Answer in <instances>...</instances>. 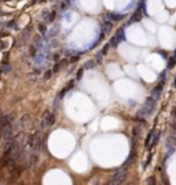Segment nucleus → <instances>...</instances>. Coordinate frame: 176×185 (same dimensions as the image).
Segmentation results:
<instances>
[{
    "label": "nucleus",
    "instance_id": "0eeeda50",
    "mask_svg": "<svg viewBox=\"0 0 176 185\" xmlns=\"http://www.w3.org/2000/svg\"><path fill=\"white\" fill-rule=\"evenodd\" d=\"M153 136H154V132H150V133H149V136H147V138H146V147H147V148L151 145V141H153V140H151V137H153Z\"/></svg>",
    "mask_w": 176,
    "mask_h": 185
},
{
    "label": "nucleus",
    "instance_id": "ddd939ff",
    "mask_svg": "<svg viewBox=\"0 0 176 185\" xmlns=\"http://www.w3.org/2000/svg\"><path fill=\"white\" fill-rule=\"evenodd\" d=\"M35 53H36V51H35V47H30V56H35Z\"/></svg>",
    "mask_w": 176,
    "mask_h": 185
},
{
    "label": "nucleus",
    "instance_id": "39448f33",
    "mask_svg": "<svg viewBox=\"0 0 176 185\" xmlns=\"http://www.w3.org/2000/svg\"><path fill=\"white\" fill-rule=\"evenodd\" d=\"M29 121H30V115L25 114V115L22 116L19 121L17 122V129H18V130H22L25 126H28V125H29Z\"/></svg>",
    "mask_w": 176,
    "mask_h": 185
},
{
    "label": "nucleus",
    "instance_id": "6e6552de",
    "mask_svg": "<svg viewBox=\"0 0 176 185\" xmlns=\"http://www.w3.org/2000/svg\"><path fill=\"white\" fill-rule=\"evenodd\" d=\"M110 29H112V23H110V22H106V25H103V32L109 33Z\"/></svg>",
    "mask_w": 176,
    "mask_h": 185
},
{
    "label": "nucleus",
    "instance_id": "f257e3e1",
    "mask_svg": "<svg viewBox=\"0 0 176 185\" xmlns=\"http://www.w3.org/2000/svg\"><path fill=\"white\" fill-rule=\"evenodd\" d=\"M154 106H155V99L154 97H150V99H147V101L145 103V106L140 108V111L138 112V115L139 118H143V116H147L150 115L153 110H154Z\"/></svg>",
    "mask_w": 176,
    "mask_h": 185
},
{
    "label": "nucleus",
    "instance_id": "f8f14e48",
    "mask_svg": "<svg viewBox=\"0 0 176 185\" xmlns=\"http://www.w3.org/2000/svg\"><path fill=\"white\" fill-rule=\"evenodd\" d=\"M51 74H52V71H47V73L44 74V78H46V79H48V78H50V77H51Z\"/></svg>",
    "mask_w": 176,
    "mask_h": 185
},
{
    "label": "nucleus",
    "instance_id": "f03ea898",
    "mask_svg": "<svg viewBox=\"0 0 176 185\" xmlns=\"http://www.w3.org/2000/svg\"><path fill=\"white\" fill-rule=\"evenodd\" d=\"M26 144L29 145L30 149H36V148L39 147V144H40V136H39L36 132L30 133V134L26 137Z\"/></svg>",
    "mask_w": 176,
    "mask_h": 185
},
{
    "label": "nucleus",
    "instance_id": "9b49d317",
    "mask_svg": "<svg viewBox=\"0 0 176 185\" xmlns=\"http://www.w3.org/2000/svg\"><path fill=\"white\" fill-rule=\"evenodd\" d=\"M140 130H142L140 127H135V129H134V134H135V136H136V134H139Z\"/></svg>",
    "mask_w": 176,
    "mask_h": 185
},
{
    "label": "nucleus",
    "instance_id": "9d476101",
    "mask_svg": "<svg viewBox=\"0 0 176 185\" xmlns=\"http://www.w3.org/2000/svg\"><path fill=\"white\" fill-rule=\"evenodd\" d=\"M91 66H95V62H94V60H89V62H87V64H85V69H91Z\"/></svg>",
    "mask_w": 176,
    "mask_h": 185
},
{
    "label": "nucleus",
    "instance_id": "2eb2a0df",
    "mask_svg": "<svg viewBox=\"0 0 176 185\" xmlns=\"http://www.w3.org/2000/svg\"><path fill=\"white\" fill-rule=\"evenodd\" d=\"M81 74H83V70H80V71L77 73V78H80V77H81Z\"/></svg>",
    "mask_w": 176,
    "mask_h": 185
},
{
    "label": "nucleus",
    "instance_id": "7ed1b4c3",
    "mask_svg": "<svg viewBox=\"0 0 176 185\" xmlns=\"http://www.w3.org/2000/svg\"><path fill=\"white\" fill-rule=\"evenodd\" d=\"M42 122H43V126H52L55 123V115L52 112H50V111H44Z\"/></svg>",
    "mask_w": 176,
    "mask_h": 185
},
{
    "label": "nucleus",
    "instance_id": "dca6fc26",
    "mask_svg": "<svg viewBox=\"0 0 176 185\" xmlns=\"http://www.w3.org/2000/svg\"><path fill=\"white\" fill-rule=\"evenodd\" d=\"M1 116H3V114H1V111H0V118H1Z\"/></svg>",
    "mask_w": 176,
    "mask_h": 185
},
{
    "label": "nucleus",
    "instance_id": "1a4fd4ad",
    "mask_svg": "<svg viewBox=\"0 0 176 185\" xmlns=\"http://www.w3.org/2000/svg\"><path fill=\"white\" fill-rule=\"evenodd\" d=\"M65 64H66V62H65V60H62V62H59V63L55 64V69H54V70H55V71H58L59 69H62Z\"/></svg>",
    "mask_w": 176,
    "mask_h": 185
},
{
    "label": "nucleus",
    "instance_id": "423d86ee",
    "mask_svg": "<svg viewBox=\"0 0 176 185\" xmlns=\"http://www.w3.org/2000/svg\"><path fill=\"white\" fill-rule=\"evenodd\" d=\"M39 162V153L37 152H32L29 155V166H35Z\"/></svg>",
    "mask_w": 176,
    "mask_h": 185
},
{
    "label": "nucleus",
    "instance_id": "20e7f679",
    "mask_svg": "<svg viewBox=\"0 0 176 185\" xmlns=\"http://www.w3.org/2000/svg\"><path fill=\"white\" fill-rule=\"evenodd\" d=\"M127 178V171L124 169L117 171L116 174H114L113 180L110 181V185H114V184H121V182H124V180Z\"/></svg>",
    "mask_w": 176,
    "mask_h": 185
},
{
    "label": "nucleus",
    "instance_id": "4468645a",
    "mask_svg": "<svg viewBox=\"0 0 176 185\" xmlns=\"http://www.w3.org/2000/svg\"><path fill=\"white\" fill-rule=\"evenodd\" d=\"M147 184H155L154 178H150V180H147Z\"/></svg>",
    "mask_w": 176,
    "mask_h": 185
}]
</instances>
